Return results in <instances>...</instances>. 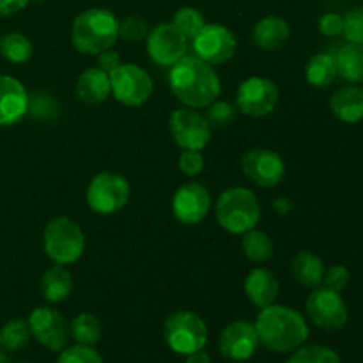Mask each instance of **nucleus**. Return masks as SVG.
Returning <instances> with one entry per match:
<instances>
[{
	"label": "nucleus",
	"instance_id": "obj_41",
	"mask_svg": "<svg viewBox=\"0 0 363 363\" xmlns=\"http://www.w3.org/2000/svg\"><path fill=\"white\" fill-rule=\"evenodd\" d=\"M121 64L123 62H121V57L116 50L108 48V50H105V52L98 53V67L99 69L105 71V73L110 74L113 69H116V67H119Z\"/></svg>",
	"mask_w": 363,
	"mask_h": 363
},
{
	"label": "nucleus",
	"instance_id": "obj_23",
	"mask_svg": "<svg viewBox=\"0 0 363 363\" xmlns=\"http://www.w3.org/2000/svg\"><path fill=\"white\" fill-rule=\"evenodd\" d=\"M325 262L321 257L307 250H301L294 255L291 262V273L300 286L315 289L323 284L325 277Z\"/></svg>",
	"mask_w": 363,
	"mask_h": 363
},
{
	"label": "nucleus",
	"instance_id": "obj_29",
	"mask_svg": "<svg viewBox=\"0 0 363 363\" xmlns=\"http://www.w3.org/2000/svg\"><path fill=\"white\" fill-rule=\"evenodd\" d=\"M32 52V43L21 32H7L6 35L0 38V53L6 57V60L13 64H23L30 60Z\"/></svg>",
	"mask_w": 363,
	"mask_h": 363
},
{
	"label": "nucleus",
	"instance_id": "obj_6",
	"mask_svg": "<svg viewBox=\"0 0 363 363\" xmlns=\"http://www.w3.org/2000/svg\"><path fill=\"white\" fill-rule=\"evenodd\" d=\"M163 335L170 350L177 354H190L208 344V325L191 311H177L167 318Z\"/></svg>",
	"mask_w": 363,
	"mask_h": 363
},
{
	"label": "nucleus",
	"instance_id": "obj_39",
	"mask_svg": "<svg viewBox=\"0 0 363 363\" xmlns=\"http://www.w3.org/2000/svg\"><path fill=\"white\" fill-rule=\"evenodd\" d=\"M350 284V269L342 264H335L332 268L325 269V277H323V287H328V289L337 291L340 293L342 289H346V286Z\"/></svg>",
	"mask_w": 363,
	"mask_h": 363
},
{
	"label": "nucleus",
	"instance_id": "obj_28",
	"mask_svg": "<svg viewBox=\"0 0 363 363\" xmlns=\"http://www.w3.org/2000/svg\"><path fill=\"white\" fill-rule=\"evenodd\" d=\"M69 332L77 344L94 346L101 339V323L91 312H82L69 323Z\"/></svg>",
	"mask_w": 363,
	"mask_h": 363
},
{
	"label": "nucleus",
	"instance_id": "obj_36",
	"mask_svg": "<svg viewBox=\"0 0 363 363\" xmlns=\"http://www.w3.org/2000/svg\"><path fill=\"white\" fill-rule=\"evenodd\" d=\"M342 35L347 43L363 45V6L354 7L344 14Z\"/></svg>",
	"mask_w": 363,
	"mask_h": 363
},
{
	"label": "nucleus",
	"instance_id": "obj_5",
	"mask_svg": "<svg viewBox=\"0 0 363 363\" xmlns=\"http://www.w3.org/2000/svg\"><path fill=\"white\" fill-rule=\"evenodd\" d=\"M43 248L55 264H73L84 255L85 234L73 218L57 216L46 223Z\"/></svg>",
	"mask_w": 363,
	"mask_h": 363
},
{
	"label": "nucleus",
	"instance_id": "obj_9",
	"mask_svg": "<svg viewBox=\"0 0 363 363\" xmlns=\"http://www.w3.org/2000/svg\"><path fill=\"white\" fill-rule=\"evenodd\" d=\"M108 77L112 96L124 106H142L155 91L152 78L137 64H121Z\"/></svg>",
	"mask_w": 363,
	"mask_h": 363
},
{
	"label": "nucleus",
	"instance_id": "obj_30",
	"mask_svg": "<svg viewBox=\"0 0 363 363\" xmlns=\"http://www.w3.org/2000/svg\"><path fill=\"white\" fill-rule=\"evenodd\" d=\"M30 337V326H28V323L25 319H9L0 328V347H4L7 351H20L27 346Z\"/></svg>",
	"mask_w": 363,
	"mask_h": 363
},
{
	"label": "nucleus",
	"instance_id": "obj_15",
	"mask_svg": "<svg viewBox=\"0 0 363 363\" xmlns=\"http://www.w3.org/2000/svg\"><path fill=\"white\" fill-rule=\"evenodd\" d=\"M241 170L257 186L273 188L282 183L286 176V163L279 152L257 147L245 152L241 158Z\"/></svg>",
	"mask_w": 363,
	"mask_h": 363
},
{
	"label": "nucleus",
	"instance_id": "obj_18",
	"mask_svg": "<svg viewBox=\"0 0 363 363\" xmlns=\"http://www.w3.org/2000/svg\"><path fill=\"white\" fill-rule=\"evenodd\" d=\"M28 113V92L18 78L0 74V126H13Z\"/></svg>",
	"mask_w": 363,
	"mask_h": 363
},
{
	"label": "nucleus",
	"instance_id": "obj_21",
	"mask_svg": "<svg viewBox=\"0 0 363 363\" xmlns=\"http://www.w3.org/2000/svg\"><path fill=\"white\" fill-rule=\"evenodd\" d=\"M291 27L284 18L264 16L255 23L252 30V41L255 46L266 52H277L289 41Z\"/></svg>",
	"mask_w": 363,
	"mask_h": 363
},
{
	"label": "nucleus",
	"instance_id": "obj_44",
	"mask_svg": "<svg viewBox=\"0 0 363 363\" xmlns=\"http://www.w3.org/2000/svg\"><path fill=\"white\" fill-rule=\"evenodd\" d=\"M275 208H277V211L287 213L291 209V202L287 201V199H277V201H275Z\"/></svg>",
	"mask_w": 363,
	"mask_h": 363
},
{
	"label": "nucleus",
	"instance_id": "obj_3",
	"mask_svg": "<svg viewBox=\"0 0 363 363\" xmlns=\"http://www.w3.org/2000/svg\"><path fill=\"white\" fill-rule=\"evenodd\" d=\"M119 38V20L105 7H92L74 18L71 25V41L80 53L98 55L112 48Z\"/></svg>",
	"mask_w": 363,
	"mask_h": 363
},
{
	"label": "nucleus",
	"instance_id": "obj_13",
	"mask_svg": "<svg viewBox=\"0 0 363 363\" xmlns=\"http://www.w3.org/2000/svg\"><path fill=\"white\" fill-rule=\"evenodd\" d=\"M30 333L39 344L50 351H62L67 346L71 332L69 323L52 307H35L27 319Z\"/></svg>",
	"mask_w": 363,
	"mask_h": 363
},
{
	"label": "nucleus",
	"instance_id": "obj_14",
	"mask_svg": "<svg viewBox=\"0 0 363 363\" xmlns=\"http://www.w3.org/2000/svg\"><path fill=\"white\" fill-rule=\"evenodd\" d=\"M147 53L158 66L170 67L188 53V39L181 34L172 21H162L145 39Z\"/></svg>",
	"mask_w": 363,
	"mask_h": 363
},
{
	"label": "nucleus",
	"instance_id": "obj_31",
	"mask_svg": "<svg viewBox=\"0 0 363 363\" xmlns=\"http://www.w3.org/2000/svg\"><path fill=\"white\" fill-rule=\"evenodd\" d=\"M286 363H342L337 351L321 344L301 346L291 353Z\"/></svg>",
	"mask_w": 363,
	"mask_h": 363
},
{
	"label": "nucleus",
	"instance_id": "obj_17",
	"mask_svg": "<svg viewBox=\"0 0 363 363\" xmlns=\"http://www.w3.org/2000/svg\"><path fill=\"white\" fill-rule=\"evenodd\" d=\"M259 346H261V342H259L255 325L250 321H245V319L233 321L220 333V353L233 362L248 360V358L254 357Z\"/></svg>",
	"mask_w": 363,
	"mask_h": 363
},
{
	"label": "nucleus",
	"instance_id": "obj_24",
	"mask_svg": "<svg viewBox=\"0 0 363 363\" xmlns=\"http://www.w3.org/2000/svg\"><path fill=\"white\" fill-rule=\"evenodd\" d=\"M39 289L48 303H60L69 298L71 291H73V277H71L69 269L64 268L62 264H55L46 269L41 284H39Z\"/></svg>",
	"mask_w": 363,
	"mask_h": 363
},
{
	"label": "nucleus",
	"instance_id": "obj_27",
	"mask_svg": "<svg viewBox=\"0 0 363 363\" xmlns=\"http://www.w3.org/2000/svg\"><path fill=\"white\" fill-rule=\"evenodd\" d=\"M241 250H243L245 257L250 262H255V264L268 262L269 259L273 257V254H275V247H273L272 238L257 229H252L243 234Z\"/></svg>",
	"mask_w": 363,
	"mask_h": 363
},
{
	"label": "nucleus",
	"instance_id": "obj_34",
	"mask_svg": "<svg viewBox=\"0 0 363 363\" xmlns=\"http://www.w3.org/2000/svg\"><path fill=\"white\" fill-rule=\"evenodd\" d=\"M55 363H103V358L92 346L74 344V346L64 347Z\"/></svg>",
	"mask_w": 363,
	"mask_h": 363
},
{
	"label": "nucleus",
	"instance_id": "obj_38",
	"mask_svg": "<svg viewBox=\"0 0 363 363\" xmlns=\"http://www.w3.org/2000/svg\"><path fill=\"white\" fill-rule=\"evenodd\" d=\"M177 165H179V170L184 176L195 177L204 169V156H202L201 151H195V149H183L179 160H177Z\"/></svg>",
	"mask_w": 363,
	"mask_h": 363
},
{
	"label": "nucleus",
	"instance_id": "obj_19",
	"mask_svg": "<svg viewBox=\"0 0 363 363\" xmlns=\"http://www.w3.org/2000/svg\"><path fill=\"white\" fill-rule=\"evenodd\" d=\"M280 284L266 268H254L245 279V294L259 308H266L277 301Z\"/></svg>",
	"mask_w": 363,
	"mask_h": 363
},
{
	"label": "nucleus",
	"instance_id": "obj_37",
	"mask_svg": "<svg viewBox=\"0 0 363 363\" xmlns=\"http://www.w3.org/2000/svg\"><path fill=\"white\" fill-rule=\"evenodd\" d=\"M59 105L55 99L50 94H34L30 98L28 96V112L34 117H41V119H52L59 113Z\"/></svg>",
	"mask_w": 363,
	"mask_h": 363
},
{
	"label": "nucleus",
	"instance_id": "obj_16",
	"mask_svg": "<svg viewBox=\"0 0 363 363\" xmlns=\"http://www.w3.org/2000/svg\"><path fill=\"white\" fill-rule=\"evenodd\" d=\"M209 209H211V195L204 184L195 181L181 184L172 197L174 216L186 225L201 223L208 216Z\"/></svg>",
	"mask_w": 363,
	"mask_h": 363
},
{
	"label": "nucleus",
	"instance_id": "obj_12",
	"mask_svg": "<svg viewBox=\"0 0 363 363\" xmlns=\"http://www.w3.org/2000/svg\"><path fill=\"white\" fill-rule=\"evenodd\" d=\"M238 41L233 30L225 25L206 23L197 35L191 39L194 53L211 66L225 64L236 53Z\"/></svg>",
	"mask_w": 363,
	"mask_h": 363
},
{
	"label": "nucleus",
	"instance_id": "obj_7",
	"mask_svg": "<svg viewBox=\"0 0 363 363\" xmlns=\"http://www.w3.org/2000/svg\"><path fill=\"white\" fill-rule=\"evenodd\" d=\"M131 188L124 176L117 172H101L87 186V204L98 215H116L130 201Z\"/></svg>",
	"mask_w": 363,
	"mask_h": 363
},
{
	"label": "nucleus",
	"instance_id": "obj_1",
	"mask_svg": "<svg viewBox=\"0 0 363 363\" xmlns=\"http://www.w3.org/2000/svg\"><path fill=\"white\" fill-rule=\"evenodd\" d=\"M169 84L174 96L191 108H206L222 92V82L215 67L197 55H184L170 66Z\"/></svg>",
	"mask_w": 363,
	"mask_h": 363
},
{
	"label": "nucleus",
	"instance_id": "obj_35",
	"mask_svg": "<svg viewBox=\"0 0 363 363\" xmlns=\"http://www.w3.org/2000/svg\"><path fill=\"white\" fill-rule=\"evenodd\" d=\"M149 27L147 21L142 16H126L119 21V38H123L128 43H140L147 39Z\"/></svg>",
	"mask_w": 363,
	"mask_h": 363
},
{
	"label": "nucleus",
	"instance_id": "obj_46",
	"mask_svg": "<svg viewBox=\"0 0 363 363\" xmlns=\"http://www.w3.org/2000/svg\"><path fill=\"white\" fill-rule=\"evenodd\" d=\"M18 363H28V362H18Z\"/></svg>",
	"mask_w": 363,
	"mask_h": 363
},
{
	"label": "nucleus",
	"instance_id": "obj_32",
	"mask_svg": "<svg viewBox=\"0 0 363 363\" xmlns=\"http://www.w3.org/2000/svg\"><path fill=\"white\" fill-rule=\"evenodd\" d=\"M172 23L176 25L177 30L190 41V39H194L195 35L201 32V28L206 25V20L204 16H202L201 11L195 9V7L184 6L179 7V9L174 13Z\"/></svg>",
	"mask_w": 363,
	"mask_h": 363
},
{
	"label": "nucleus",
	"instance_id": "obj_20",
	"mask_svg": "<svg viewBox=\"0 0 363 363\" xmlns=\"http://www.w3.org/2000/svg\"><path fill=\"white\" fill-rule=\"evenodd\" d=\"M330 108L342 123H360L363 121V85L350 84L337 89L330 98Z\"/></svg>",
	"mask_w": 363,
	"mask_h": 363
},
{
	"label": "nucleus",
	"instance_id": "obj_33",
	"mask_svg": "<svg viewBox=\"0 0 363 363\" xmlns=\"http://www.w3.org/2000/svg\"><path fill=\"white\" fill-rule=\"evenodd\" d=\"M206 119H208L211 128H229L238 117V106H234L229 101H213L211 105L206 106Z\"/></svg>",
	"mask_w": 363,
	"mask_h": 363
},
{
	"label": "nucleus",
	"instance_id": "obj_22",
	"mask_svg": "<svg viewBox=\"0 0 363 363\" xmlns=\"http://www.w3.org/2000/svg\"><path fill=\"white\" fill-rule=\"evenodd\" d=\"M74 91H77V98L84 101L85 105L94 106L106 101L108 96L112 94L108 73H105V71L96 66L89 67L78 77Z\"/></svg>",
	"mask_w": 363,
	"mask_h": 363
},
{
	"label": "nucleus",
	"instance_id": "obj_10",
	"mask_svg": "<svg viewBox=\"0 0 363 363\" xmlns=\"http://www.w3.org/2000/svg\"><path fill=\"white\" fill-rule=\"evenodd\" d=\"M169 130L181 149L202 151L211 138V126L206 116L191 106L174 110L169 119Z\"/></svg>",
	"mask_w": 363,
	"mask_h": 363
},
{
	"label": "nucleus",
	"instance_id": "obj_26",
	"mask_svg": "<svg viewBox=\"0 0 363 363\" xmlns=\"http://www.w3.org/2000/svg\"><path fill=\"white\" fill-rule=\"evenodd\" d=\"M337 77L339 74H337L335 55L330 52L315 53L305 67V78L314 87H328Z\"/></svg>",
	"mask_w": 363,
	"mask_h": 363
},
{
	"label": "nucleus",
	"instance_id": "obj_43",
	"mask_svg": "<svg viewBox=\"0 0 363 363\" xmlns=\"http://www.w3.org/2000/svg\"><path fill=\"white\" fill-rule=\"evenodd\" d=\"M186 363H213L211 357L206 353L204 350L194 351V353L186 354Z\"/></svg>",
	"mask_w": 363,
	"mask_h": 363
},
{
	"label": "nucleus",
	"instance_id": "obj_42",
	"mask_svg": "<svg viewBox=\"0 0 363 363\" xmlns=\"http://www.w3.org/2000/svg\"><path fill=\"white\" fill-rule=\"evenodd\" d=\"M30 0H0V16H11L20 13Z\"/></svg>",
	"mask_w": 363,
	"mask_h": 363
},
{
	"label": "nucleus",
	"instance_id": "obj_40",
	"mask_svg": "<svg viewBox=\"0 0 363 363\" xmlns=\"http://www.w3.org/2000/svg\"><path fill=\"white\" fill-rule=\"evenodd\" d=\"M344 16L339 13H326L319 18V32L326 38H337L342 35Z\"/></svg>",
	"mask_w": 363,
	"mask_h": 363
},
{
	"label": "nucleus",
	"instance_id": "obj_45",
	"mask_svg": "<svg viewBox=\"0 0 363 363\" xmlns=\"http://www.w3.org/2000/svg\"><path fill=\"white\" fill-rule=\"evenodd\" d=\"M0 363H7V358H6V354H2V353H0Z\"/></svg>",
	"mask_w": 363,
	"mask_h": 363
},
{
	"label": "nucleus",
	"instance_id": "obj_4",
	"mask_svg": "<svg viewBox=\"0 0 363 363\" xmlns=\"http://www.w3.org/2000/svg\"><path fill=\"white\" fill-rule=\"evenodd\" d=\"M216 220L230 234H245L255 229L261 220V202L245 186L227 188L216 201Z\"/></svg>",
	"mask_w": 363,
	"mask_h": 363
},
{
	"label": "nucleus",
	"instance_id": "obj_25",
	"mask_svg": "<svg viewBox=\"0 0 363 363\" xmlns=\"http://www.w3.org/2000/svg\"><path fill=\"white\" fill-rule=\"evenodd\" d=\"M337 74L350 84H363V45L344 43L335 53Z\"/></svg>",
	"mask_w": 363,
	"mask_h": 363
},
{
	"label": "nucleus",
	"instance_id": "obj_8",
	"mask_svg": "<svg viewBox=\"0 0 363 363\" xmlns=\"http://www.w3.org/2000/svg\"><path fill=\"white\" fill-rule=\"evenodd\" d=\"M305 311L308 319L325 332H339L350 319V311L344 298L328 287H315L305 301Z\"/></svg>",
	"mask_w": 363,
	"mask_h": 363
},
{
	"label": "nucleus",
	"instance_id": "obj_11",
	"mask_svg": "<svg viewBox=\"0 0 363 363\" xmlns=\"http://www.w3.org/2000/svg\"><path fill=\"white\" fill-rule=\"evenodd\" d=\"M279 101V87L266 77H250L238 87L236 106L248 117L268 116L277 108Z\"/></svg>",
	"mask_w": 363,
	"mask_h": 363
},
{
	"label": "nucleus",
	"instance_id": "obj_2",
	"mask_svg": "<svg viewBox=\"0 0 363 363\" xmlns=\"http://www.w3.org/2000/svg\"><path fill=\"white\" fill-rule=\"evenodd\" d=\"M259 342L273 353H293L308 339L307 319L287 305H269L261 308L255 319Z\"/></svg>",
	"mask_w": 363,
	"mask_h": 363
}]
</instances>
